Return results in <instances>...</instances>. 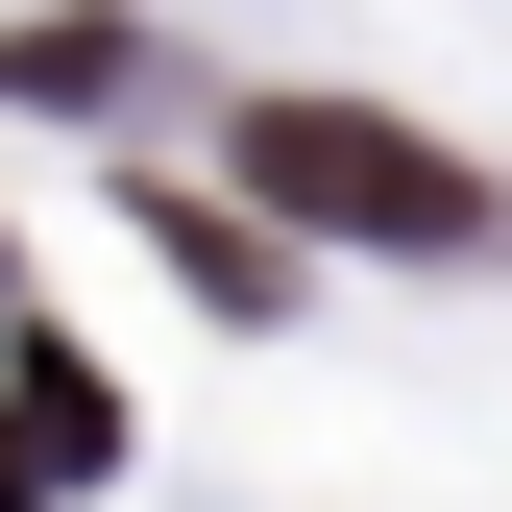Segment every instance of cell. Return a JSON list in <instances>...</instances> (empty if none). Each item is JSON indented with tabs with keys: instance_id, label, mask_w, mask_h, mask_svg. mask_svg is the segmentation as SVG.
I'll return each mask as SVG.
<instances>
[{
	"instance_id": "cell-1",
	"label": "cell",
	"mask_w": 512,
	"mask_h": 512,
	"mask_svg": "<svg viewBox=\"0 0 512 512\" xmlns=\"http://www.w3.org/2000/svg\"><path fill=\"white\" fill-rule=\"evenodd\" d=\"M220 196L244 220H317V244H439V269L488 244V171L415 147V122H366V98H244L220 122Z\"/></svg>"
},
{
	"instance_id": "cell-2",
	"label": "cell",
	"mask_w": 512,
	"mask_h": 512,
	"mask_svg": "<svg viewBox=\"0 0 512 512\" xmlns=\"http://www.w3.org/2000/svg\"><path fill=\"white\" fill-rule=\"evenodd\" d=\"M98 464H122V391L25 317V366H0V512H49V488H98Z\"/></svg>"
},
{
	"instance_id": "cell-3",
	"label": "cell",
	"mask_w": 512,
	"mask_h": 512,
	"mask_svg": "<svg viewBox=\"0 0 512 512\" xmlns=\"http://www.w3.org/2000/svg\"><path fill=\"white\" fill-rule=\"evenodd\" d=\"M147 244H171L220 317H269V293H293V244H269V220H220V196H147Z\"/></svg>"
}]
</instances>
